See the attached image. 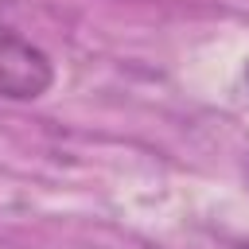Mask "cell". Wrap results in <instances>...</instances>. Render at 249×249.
Segmentation results:
<instances>
[{"instance_id": "obj_1", "label": "cell", "mask_w": 249, "mask_h": 249, "mask_svg": "<svg viewBox=\"0 0 249 249\" xmlns=\"http://www.w3.org/2000/svg\"><path fill=\"white\" fill-rule=\"evenodd\" d=\"M51 82H54L51 58L35 43H27L23 35H16L0 23V97L35 101L51 89Z\"/></svg>"}, {"instance_id": "obj_2", "label": "cell", "mask_w": 249, "mask_h": 249, "mask_svg": "<svg viewBox=\"0 0 249 249\" xmlns=\"http://www.w3.org/2000/svg\"><path fill=\"white\" fill-rule=\"evenodd\" d=\"M0 4H4V0H0Z\"/></svg>"}]
</instances>
